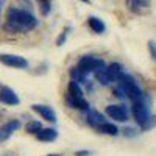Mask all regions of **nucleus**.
I'll return each mask as SVG.
<instances>
[{
	"instance_id": "obj_1",
	"label": "nucleus",
	"mask_w": 156,
	"mask_h": 156,
	"mask_svg": "<svg viewBox=\"0 0 156 156\" xmlns=\"http://www.w3.org/2000/svg\"><path fill=\"white\" fill-rule=\"evenodd\" d=\"M36 25H37V19L30 11L11 6L6 11V20L3 25V30L8 33H27L34 30Z\"/></svg>"
},
{
	"instance_id": "obj_2",
	"label": "nucleus",
	"mask_w": 156,
	"mask_h": 156,
	"mask_svg": "<svg viewBox=\"0 0 156 156\" xmlns=\"http://www.w3.org/2000/svg\"><path fill=\"white\" fill-rule=\"evenodd\" d=\"M131 114L134 117V120L140 126V129H148L154 125L153 117L150 115V108H148V97L145 95L144 98H140L137 101H131Z\"/></svg>"
},
{
	"instance_id": "obj_3",
	"label": "nucleus",
	"mask_w": 156,
	"mask_h": 156,
	"mask_svg": "<svg viewBox=\"0 0 156 156\" xmlns=\"http://www.w3.org/2000/svg\"><path fill=\"white\" fill-rule=\"evenodd\" d=\"M115 83H117V87L122 89L123 94L126 95V98H129L131 101H137V100H140V98L145 97V94L142 92V89L139 87L137 81H136L129 73H125V72H123V73L120 75V78H119Z\"/></svg>"
},
{
	"instance_id": "obj_4",
	"label": "nucleus",
	"mask_w": 156,
	"mask_h": 156,
	"mask_svg": "<svg viewBox=\"0 0 156 156\" xmlns=\"http://www.w3.org/2000/svg\"><path fill=\"white\" fill-rule=\"evenodd\" d=\"M76 66L81 70H84L86 73H95L97 70L106 67V64L101 58H97V56H92V55H84L83 58L78 59Z\"/></svg>"
},
{
	"instance_id": "obj_5",
	"label": "nucleus",
	"mask_w": 156,
	"mask_h": 156,
	"mask_svg": "<svg viewBox=\"0 0 156 156\" xmlns=\"http://www.w3.org/2000/svg\"><path fill=\"white\" fill-rule=\"evenodd\" d=\"M105 112L115 122H126L129 119V111L125 105H108Z\"/></svg>"
},
{
	"instance_id": "obj_6",
	"label": "nucleus",
	"mask_w": 156,
	"mask_h": 156,
	"mask_svg": "<svg viewBox=\"0 0 156 156\" xmlns=\"http://www.w3.org/2000/svg\"><path fill=\"white\" fill-rule=\"evenodd\" d=\"M0 62L3 66L12 67V69H27L28 67V61L23 56L19 55H9V53H2L0 55Z\"/></svg>"
},
{
	"instance_id": "obj_7",
	"label": "nucleus",
	"mask_w": 156,
	"mask_h": 156,
	"mask_svg": "<svg viewBox=\"0 0 156 156\" xmlns=\"http://www.w3.org/2000/svg\"><path fill=\"white\" fill-rule=\"evenodd\" d=\"M0 103L8 105V106H16L20 103V98L11 87L3 86V87H0Z\"/></svg>"
},
{
	"instance_id": "obj_8",
	"label": "nucleus",
	"mask_w": 156,
	"mask_h": 156,
	"mask_svg": "<svg viewBox=\"0 0 156 156\" xmlns=\"http://www.w3.org/2000/svg\"><path fill=\"white\" fill-rule=\"evenodd\" d=\"M64 100H66L67 106L72 108V109H80V111H87L89 109V103L84 97H76V95H72V94H66V97H64Z\"/></svg>"
},
{
	"instance_id": "obj_9",
	"label": "nucleus",
	"mask_w": 156,
	"mask_h": 156,
	"mask_svg": "<svg viewBox=\"0 0 156 156\" xmlns=\"http://www.w3.org/2000/svg\"><path fill=\"white\" fill-rule=\"evenodd\" d=\"M31 109H33L36 114L41 115L44 120L51 122V123H55V122H56V112H55L53 108H50L48 105H33Z\"/></svg>"
},
{
	"instance_id": "obj_10",
	"label": "nucleus",
	"mask_w": 156,
	"mask_h": 156,
	"mask_svg": "<svg viewBox=\"0 0 156 156\" xmlns=\"http://www.w3.org/2000/svg\"><path fill=\"white\" fill-rule=\"evenodd\" d=\"M19 128H20V122L19 120H9V122L3 123L2 126H0V142L8 140L12 136V133L17 131Z\"/></svg>"
},
{
	"instance_id": "obj_11",
	"label": "nucleus",
	"mask_w": 156,
	"mask_h": 156,
	"mask_svg": "<svg viewBox=\"0 0 156 156\" xmlns=\"http://www.w3.org/2000/svg\"><path fill=\"white\" fill-rule=\"evenodd\" d=\"M86 122H87V125H89V126H92V128H95V129H97L103 122H106V120H105V117H103L98 111L90 109V108H89V109L86 111Z\"/></svg>"
},
{
	"instance_id": "obj_12",
	"label": "nucleus",
	"mask_w": 156,
	"mask_h": 156,
	"mask_svg": "<svg viewBox=\"0 0 156 156\" xmlns=\"http://www.w3.org/2000/svg\"><path fill=\"white\" fill-rule=\"evenodd\" d=\"M36 139L41 142H53L58 139V131L55 128H42L41 131L36 134Z\"/></svg>"
},
{
	"instance_id": "obj_13",
	"label": "nucleus",
	"mask_w": 156,
	"mask_h": 156,
	"mask_svg": "<svg viewBox=\"0 0 156 156\" xmlns=\"http://www.w3.org/2000/svg\"><path fill=\"white\" fill-rule=\"evenodd\" d=\"M87 25L90 27V30H92L94 33H97V34L105 33V30H106V25L103 23V20L98 19V17H95V16H90L87 19Z\"/></svg>"
},
{
	"instance_id": "obj_14",
	"label": "nucleus",
	"mask_w": 156,
	"mask_h": 156,
	"mask_svg": "<svg viewBox=\"0 0 156 156\" xmlns=\"http://www.w3.org/2000/svg\"><path fill=\"white\" fill-rule=\"evenodd\" d=\"M106 69H108V73H109V78L112 83H115L120 78V75L123 73V66L119 62H111L109 66H106Z\"/></svg>"
},
{
	"instance_id": "obj_15",
	"label": "nucleus",
	"mask_w": 156,
	"mask_h": 156,
	"mask_svg": "<svg viewBox=\"0 0 156 156\" xmlns=\"http://www.w3.org/2000/svg\"><path fill=\"white\" fill-rule=\"evenodd\" d=\"M97 131L103 133V134H108V136H117L119 134V128H117L114 123H111V122H103L97 128Z\"/></svg>"
},
{
	"instance_id": "obj_16",
	"label": "nucleus",
	"mask_w": 156,
	"mask_h": 156,
	"mask_svg": "<svg viewBox=\"0 0 156 156\" xmlns=\"http://www.w3.org/2000/svg\"><path fill=\"white\" fill-rule=\"evenodd\" d=\"M87 75L89 73H86L84 70H81L78 66H75V67L70 69V78H72V80H75V81H78V83H86L87 81Z\"/></svg>"
},
{
	"instance_id": "obj_17",
	"label": "nucleus",
	"mask_w": 156,
	"mask_h": 156,
	"mask_svg": "<svg viewBox=\"0 0 156 156\" xmlns=\"http://www.w3.org/2000/svg\"><path fill=\"white\" fill-rule=\"evenodd\" d=\"M94 75H95V80H97L100 84H103V86H108V84L112 83L111 78H109V73H108V69H106V67H103V69L97 70Z\"/></svg>"
},
{
	"instance_id": "obj_18",
	"label": "nucleus",
	"mask_w": 156,
	"mask_h": 156,
	"mask_svg": "<svg viewBox=\"0 0 156 156\" xmlns=\"http://www.w3.org/2000/svg\"><path fill=\"white\" fill-rule=\"evenodd\" d=\"M41 129H42V125L37 120H31V122H28L27 125H25V131H27L28 134H37Z\"/></svg>"
},
{
	"instance_id": "obj_19",
	"label": "nucleus",
	"mask_w": 156,
	"mask_h": 156,
	"mask_svg": "<svg viewBox=\"0 0 156 156\" xmlns=\"http://www.w3.org/2000/svg\"><path fill=\"white\" fill-rule=\"evenodd\" d=\"M37 5H39V9H41V14L42 16H48L50 11H51V2L50 0H36Z\"/></svg>"
},
{
	"instance_id": "obj_20",
	"label": "nucleus",
	"mask_w": 156,
	"mask_h": 156,
	"mask_svg": "<svg viewBox=\"0 0 156 156\" xmlns=\"http://www.w3.org/2000/svg\"><path fill=\"white\" fill-rule=\"evenodd\" d=\"M129 6H131L133 11L140 12L139 8H142V6H148V2H147V0H129Z\"/></svg>"
},
{
	"instance_id": "obj_21",
	"label": "nucleus",
	"mask_w": 156,
	"mask_h": 156,
	"mask_svg": "<svg viewBox=\"0 0 156 156\" xmlns=\"http://www.w3.org/2000/svg\"><path fill=\"white\" fill-rule=\"evenodd\" d=\"M69 31H70V28H66L59 36H58V39H56V45L58 47H62L64 44H66V41H67V36H69Z\"/></svg>"
},
{
	"instance_id": "obj_22",
	"label": "nucleus",
	"mask_w": 156,
	"mask_h": 156,
	"mask_svg": "<svg viewBox=\"0 0 156 156\" xmlns=\"http://www.w3.org/2000/svg\"><path fill=\"white\" fill-rule=\"evenodd\" d=\"M148 51H150L151 58L156 61V42L154 41H148Z\"/></svg>"
},
{
	"instance_id": "obj_23",
	"label": "nucleus",
	"mask_w": 156,
	"mask_h": 156,
	"mask_svg": "<svg viewBox=\"0 0 156 156\" xmlns=\"http://www.w3.org/2000/svg\"><path fill=\"white\" fill-rule=\"evenodd\" d=\"M89 154H90L89 150H78V151H75V156H89Z\"/></svg>"
},
{
	"instance_id": "obj_24",
	"label": "nucleus",
	"mask_w": 156,
	"mask_h": 156,
	"mask_svg": "<svg viewBox=\"0 0 156 156\" xmlns=\"http://www.w3.org/2000/svg\"><path fill=\"white\" fill-rule=\"evenodd\" d=\"M3 3H5V0H0V11H2V6H3Z\"/></svg>"
},
{
	"instance_id": "obj_25",
	"label": "nucleus",
	"mask_w": 156,
	"mask_h": 156,
	"mask_svg": "<svg viewBox=\"0 0 156 156\" xmlns=\"http://www.w3.org/2000/svg\"><path fill=\"white\" fill-rule=\"evenodd\" d=\"M80 2H83V3H90V0H80Z\"/></svg>"
},
{
	"instance_id": "obj_26",
	"label": "nucleus",
	"mask_w": 156,
	"mask_h": 156,
	"mask_svg": "<svg viewBox=\"0 0 156 156\" xmlns=\"http://www.w3.org/2000/svg\"><path fill=\"white\" fill-rule=\"evenodd\" d=\"M47 156H61V154H47Z\"/></svg>"
}]
</instances>
